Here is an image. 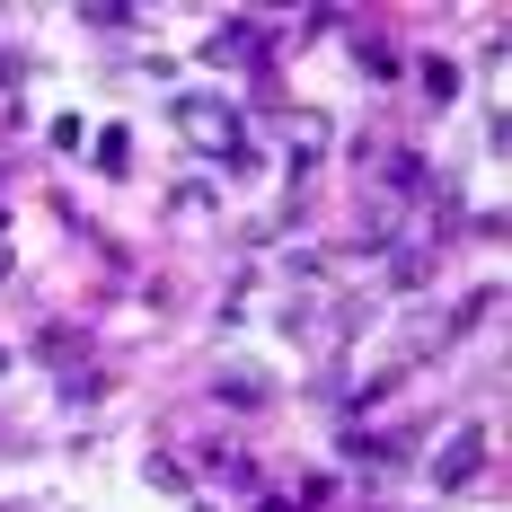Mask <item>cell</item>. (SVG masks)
<instances>
[{"label":"cell","mask_w":512,"mask_h":512,"mask_svg":"<svg viewBox=\"0 0 512 512\" xmlns=\"http://www.w3.org/2000/svg\"><path fill=\"white\" fill-rule=\"evenodd\" d=\"M177 124H186V133H204V151L248 159V133H239V115H230L221 98H177Z\"/></svg>","instance_id":"6da1fadb"},{"label":"cell","mask_w":512,"mask_h":512,"mask_svg":"<svg viewBox=\"0 0 512 512\" xmlns=\"http://www.w3.org/2000/svg\"><path fill=\"white\" fill-rule=\"evenodd\" d=\"M477 460H486V433H460V451H442V486H451V477H468Z\"/></svg>","instance_id":"7a4b0ae2"}]
</instances>
